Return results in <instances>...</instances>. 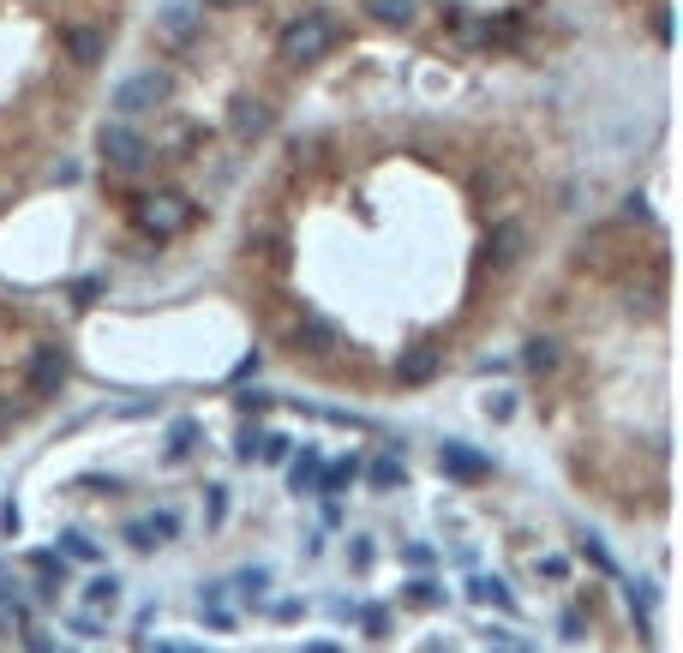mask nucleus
Masks as SVG:
<instances>
[{
  "label": "nucleus",
  "mask_w": 683,
  "mask_h": 653,
  "mask_svg": "<svg viewBox=\"0 0 683 653\" xmlns=\"http://www.w3.org/2000/svg\"><path fill=\"white\" fill-rule=\"evenodd\" d=\"M318 474H324V456H318V450H300V456H288V492H300V498H318Z\"/></svg>",
  "instance_id": "12"
},
{
  "label": "nucleus",
  "mask_w": 683,
  "mask_h": 653,
  "mask_svg": "<svg viewBox=\"0 0 683 653\" xmlns=\"http://www.w3.org/2000/svg\"><path fill=\"white\" fill-rule=\"evenodd\" d=\"M354 480H360V456H348V462H324V474H318V498H342Z\"/></svg>",
  "instance_id": "14"
},
{
  "label": "nucleus",
  "mask_w": 683,
  "mask_h": 653,
  "mask_svg": "<svg viewBox=\"0 0 683 653\" xmlns=\"http://www.w3.org/2000/svg\"><path fill=\"white\" fill-rule=\"evenodd\" d=\"M234 408H240L246 420H258V414L270 408V396H264V390H246V396H234Z\"/></svg>",
  "instance_id": "30"
},
{
  "label": "nucleus",
  "mask_w": 683,
  "mask_h": 653,
  "mask_svg": "<svg viewBox=\"0 0 683 653\" xmlns=\"http://www.w3.org/2000/svg\"><path fill=\"white\" fill-rule=\"evenodd\" d=\"M144 522H150V534H156V546H168V540L180 534V516H174V510H156V516H144Z\"/></svg>",
  "instance_id": "26"
},
{
  "label": "nucleus",
  "mask_w": 683,
  "mask_h": 653,
  "mask_svg": "<svg viewBox=\"0 0 683 653\" xmlns=\"http://www.w3.org/2000/svg\"><path fill=\"white\" fill-rule=\"evenodd\" d=\"M66 54H72V66H96V60L108 54V36H102V30L72 24V30H66Z\"/></svg>",
  "instance_id": "13"
},
{
  "label": "nucleus",
  "mask_w": 683,
  "mask_h": 653,
  "mask_svg": "<svg viewBox=\"0 0 683 653\" xmlns=\"http://www.w3.org/2000/svg\"><path fill=\"white\" fill-rule=\"evenodd\" d=\"M336 48V18L330 12H300L282 36H276V54L288 60V66H312V60H324Z\"/></svg>",
  "instance_id": "1"
},
{
  "label": "nucleus",
  "mask_w": 683,
  "mask_h": 653,
  "mask_svg": "<svg viewBox=\"0 0 683 653\" xmlns=\"http://www.w3.org/2000/svg\"><path fill=\"white\" fill-rule=\"evenodd\" d=\"M132 552H156V534H150V522H126V534H120Z\"/></svg>",
  "instance_id": "28"
},
{
  "label": "nucleus",
  "mask_w": 683,
  "mask_h": 653,
  "mask_svg": "<svg viewBox=\"0 0 683 653\" xmlns=\"http://www.w3.org/2000/svg\"><path fill=\"white\" fill-rule=\"evenodd\" d=\"M234 594H240V600H264V594H270V570H264V564H246V570L234 576Z\"/></svg>",
  "instance_id": "22"
},
{
  "label": "nucleus",
  "mask_w": 683,
  "mask_h": 653,
  "mask_svg": "<svg viewBox=\"0 0 683 653\" xmlns=\"http://www.w3.org/2000/svg\"><path fill=\"white\" fill-rule=\"evenodd\" d=\"M510 414H516V396H510V390H492V396H486V420H498V426H504Z\"/></svg>",
  "instance_id": "27"
},
{
  "label": "nucleus",
  "mask_w": 683,
  "mask_h": 653,
  "mask_svg": "<svg viewBox=\"0 0 683 653\" xmlns=\"http://www.w3.org/2000/svg\"><path fill=\"white\" fill-rule=\"evenodd\" d=\"M84 606H96V612H102V606H120V576H114V570L90 576V582H84Z\"/></svg>",
  "instance_id": "20"
},
{
  "label": "nucleus",
  "mask_w": 683,
  "mask_h": 653,
  "mask_svg": "<svg viewBox=\"0 0 683 653\" xmlns=\"http://www.w3.org/2000/svg\"><path fill=\"white\" fill-rule=\"evenodd\" d=\"M306 653H336V648H330V642H312V648H306Z\"/></svg>",
  "instance_id": "39"
},
{
  "label": "nucleus",
  "mask_w": 683,
  "mask_h": 653,
  "mask_svg": "<svg viewBox=\"0 0 683 653\" xmlns=\"http://www.w3.org/2000/svg\"><path fill=\"white\" fill-rule=\"evenodd\" d=\"M468 600H474V606H498V612H516V600H510V588H504L498 576H474V582H468Z\"/></svg>",
  "instance_id": "17"
},
{
  "label": "nucleus",
  "mask_w": 683,
  "mask_h": 653,
  "mask_svg": "<svg viewBox=\"0 0 683 653\" xmlns=\"http://www.w3.org/2000/svg\"><path fill=\"white\" fill-rule=\"evenodd\" d=\"M300 612H306V606H300V600H276V618H282V624H294V618H300Z\"/></svg>",
  "instance_id": "37"
},
{
  "label": "nucleus",
  "mask_w": 683,
  "mask_h": 653,
  "mask_svg": "<svg viewBox=\"0 0 683 653\" xmlns=\"http://www.w3.org/2000/svg\"><path fill=\"white\" fill-rule=\"evenodd\" d=\"M522 366H528L534 378H546V372L558 366V342H552V336H534V342L522 348Z\"/></svg>",
  "instance_id": "19"
},
{
  "label": "nucleus",
  "mask_w": 683,
  "mask_h": 653,
  "mask_svg": "<svg viewBox=\"0 0 683 653\" xmlns=\"http://www.w3.org/2000/svg\"><path fill=\"white\" fill-rule=\"evenodd\" d=\"M366 480H372V492H396V486H408V462L390 450V456H378V462L366 468Z\"/></svg>",
  "instance_id": "15"
},
{
  "label": "nucleus",
  "mask_w": 683,
  "mask_h": 653,
  "mask_svg": "<svg viewBox=\"0 0 683 653\" xmlns=\"http://www.w3.org/2000/svg\"><path fill=\"white\" fill-rule=\"evenodd\" d=\"M360 624H366V636H384V630H390V612H384V606H366Z\"/></svg>",
  "instance_id": "31"
},
{
  "label": "nucleus",
  "mask_w": 683,
  "mask_h": 653,
  "mask_svg": "<svg viewBox=\"0 0 683 653\" xmlns=\"http://www.w3.org/2000/svg\"><path fill=\"white\" fill-rule=\"evenodd\" d=\"M204 522H210V528L228 522V486H204Z\"/></svg>",
  "instance_id": "24"
},
{
  "label": "nucleus",
  "mask_w": 683,
  "mask_h": 653,
  "mask_svg": "<svg viewBox=\"0 0 683 653\" xmlns=\"http://www.w3.org/2000/svg\"><path fill=\"white\" fill-rule=\"evenodd\" d=\"M582 558H588L594 570H606V576H618V564H612V552H606L600 540H582Z\"/></svg>",
  "instance_id": "29"
},
{
  "label": "nucleus",
  "mask_w": 683,
  "mask_h": 653,
  "mask_svg": "<svg viewBox=\"0 0 683 653\" xmlns=\"http://www.w3.org/2000/svg\"><path fill=\"white\" fill-rule=\"evenodd\" d=\"M138 222H144L156 240H174V234L192 222V198H180V192H156V198L138 204Z\"/></svg>",
  "instance_id": "4"
},
{
  "label": "nucleus",
  "mask_w": 683,
  "mask_h": 653,
  "mask_svg": "<svg viewBox=\"0 0 683 653\" xmlns=\"http://www.w3.org/2000/svg\"><path fill=\"white\" fill-rule=\"evenodd\" d=\"M60 558H66V564H96L102 552H96V540H90V534L66 528V534H60Z\"/></svg>",
  "instance_id": "21"
},
{
  "label": "nucleus",
  "mask_w": 683,
  "mask_h": 653,
  "mask_svg": "<svg viewBox=\"0 0 683 653\" xmlns=\"http://www.w3.org/2000/svg\"><path fill=\"white\" fill-rule=\"evenodd\" d=\"M294 456V438H282V432H264V444H258V462H270V468H282Z\"/></svg>",
  "instance_id": "23"
},
{
  "label": "nucleus",
  "mask_w": 683,
  "mask_h": 653,
  "mask_svg": "<svg viewBox=\"0 0 683 653\" xmlns=\"http://www.w3.org/2000/svg\"><path fill=\"white\" fill-rule=\"evenodd\" d=\"M348 564H354V570H372V540H354V546H348Z\"/></svg>",
  "instance_id": "34"
},
{
  "label": "nucleus",
  "mask_w": 683,
  "mask_h": 653,
  "mask_svg": "<svg viewBox=\"0 0 683 653\" xmlns=\"http://www.w3.org/2000/svg\"><path fill=\"white\" fill-rule=\"evenodd\" d=\"M378 24H396V30H408L414 18H420V0H360Z\"/></svg>",
  "instance_id": "16"
},
{
  "label": "nucleus",
  "mask_w": 683,
  "mask_h": 653,
  "mask_svg": "<svg viewBox=\"0 0 683 653\" xmlns=\"http://www.w3.org/2000/svg\"><path fill=\"white\" fill-rule=\"evenodd\" d=\"M66 378H72L66 348H60V342H42V348L30 354V396H36V402H48V396H60V390H66Z\"/></svg>",
  "instance_id": "5"
},
{
  "label": "nucleus",
  "mask_w": 683,
  "mask_h": 653,
  "mask_svg": "<svg viewBox=\"0 0 683 653\" xmlns=\"http://www.w3.org/2000/svg\"><path fill=\"white\" fill-rule=\"evenodd\" d=\"M96 150H102V162H108V168H120V174H132V168H144V162H150V144H144V132H138L132 120H102Z\"/></svg>",
  "instance_id": "3"
},
{
  "label": "nucleus",
  "mask_w": 683,
  "mask_h": 653,
  "mask_svg": "<svg viewBox=\"0 0 683 653\" xmlns=\"http://www.w3.org/2000/svg\"><path fill=\"white\" fill-rule=\"evenodd\" d=\"M198 438H204L198 420H174V426H168V462H186V456L198 450Z\"/></svg>",
  "instance_id": "18"
},
{
  "label": "nucleus",
  "mask_w": 683,
  "mask_h": 653,
  "mask_svg": "<svg viewBox=\"0 0 683 653\" xmlns=\"http://www.w3.org/2000/svg\"><path fill=\"white\" fill-rule=\"evenodd\" d=\"M258 444H264V426H252V420H246V426H240V444H234V456H240V462H258Z\"/></svg>",
  "instance_id": "25"
},
{
  "label": "nucleus",
  "mask_w": 683,
  "mask_h": 653,
  "mask_svg": "<svg viewBox=\"0 0 683 653\" xmlns=\"http://www.w3.org/2000/svg\"><path fill=\"white\" fill-rule=\"evenodd\" d=\"M198 6H246V0H198Z\"/></svg>",
  "instance_id": "38"
},
{
  "label": "nucleus",
  "mask_w": 683,
  "mask_h": 653,
  "mask_svg": "<svg viewBox=\"0 0 683 653\" xmlns=\"http://www.w3.org/2000/svg\"><path fill=\"white\" fill-rule=\"evenodd\" d=\"M438 378V348L432 342H414L396 354V384H432Z\"/></svg>",
  "instance_id": "11"
},
{
  "label": "nucleus",
  "mask_w": 683,
  "mask_h": 653,
  "mask_svg": "<svg viewBox=\"0 0 683 653\" xmlns=\"http://www.w3.org/2000/svg\"><path fill=\"white\" fill-rule=\"evenodd\" d=\"M72 294H78V300H96V294H102V276H84V282H72Z\"/></svg>",
  "instance_id": "35"
},
{
  "label": "nucleus",
  "mask_w": 683,
  "mask_h": 653,
  "mask_svg": "<svg viewBox=\"0 0 683 653\" xmlns=\"http://www.w3.org/2000/svg\"><path fill=\"white\" fill-rule=\"evenodd\" d=\"M486 252H492V264H498V270L522 264V252H528V228H522V222H498V228L486 234Z\"/></svg>",
  "instance_id": "10"
},
{
  "label": "nucleus",
  "mask_w": 683,
  "mask_h": 653,
  "mask_svg": "<svg viewBox=\"0 0 683 653\" xmlns=\"http://www.w3.org/2000/svg\"><path fill=\"white\" fill-rule=\"evenodd\" d=\"M408 600H414V606H438L444 594H438V582H414V588H408Z\"/></svg>",
  "instance_id": "33"
},
{
  "label": "nucleus",
  "mask_w": 683,
  "mask_h": 653,
  "mask_svg": "<svg viewBox=\"0 0 683 653\" xmlns=\"http://www.w3.org/2000/svg\"><path fill=\"white\" fill-rule=\"evenodd\" d=\"M270 126H276V108H270L264 96H234V108H228V132H234L240 144L270 138Z\"/></svg>",
  "instance_id": "8"
},
{
  "label": "nucleus",
  "mask_w": 683,
  "mask_h": 653,
  "mask_svg": "<svg viewBox=\"0 0 683 653\" xmlns=\"http://www.w3.org/2000/svg\"><path fill=\"white\" fill-rule=\"evenodd\" d=\"M168 96H174V78L162 66H144V72H132V78L114 84V120H138V114L162 108Z\"/></svg>",
  "instance_id": "2"
},
{
  "label": "nucleus",
  "mask_w": 683,
  "mask_h": 653,
  "mask_svg": "<svg viewBox=\"0 0 683 653\" xmlns=\"http://www.w3.org/2000/svg\"><path fill=\"white\" fill-rule=\"evenodd\" d=\"M18 528H24V516H18V504H0V534H6V540H18Z\"/></svg>",
  "instance_id": "32"
},
{
  "label": "nucleus",
  "mask_w": 683,
  "mask_h": 653,
  "mask_svg": "<svg viewBox=\"0 0 683 653\" xmlns=\"http://www.w3.org/2000/svg\"><path fill=\"white\" fill-rule=\"evenodd\" d=\"M294 342H300L306 354H336V348H342V324H330L324 312H300Z\"/></svg>",
  "instance_id": "9"
},
{
  "label": "nucleus",
  "mask_w": 683,
  "mask_h": 653,
  "mask_svg": "<svg viewBox=\"0 0 683 653\" xmlns=\"http://www.w3.org/2000/svg\"><path fill=\"white\" fill-rule=\"evenodd\" d=\"M204 30V6L198 0H168L156 12V42L162 48H192V36Z\"/></svg>",
  "instance_id": "7"
},
{
  "label": "nucleus",
  "mask_w": 683,
  "mask_h": 653,
  "mask_svg": "<svg viewBox=\"0 0 683 653\" xmlns=\"http://www.w3.org/2000/svg\"><path fill=\"white\" fill-rule=\"evenodd\" d=\"M258 366H264V360H258V354H246V360L234 366V384H246V378H258Z\"/></svg>",
  "instance_id": "36"
},
{
  "label": "nucleus",
  "mask_w": 683,
  "mask_h": 653,
  "mask_svg": "<svg viewBox=\"0 0 683 653\" xmlns=\"http://www.w3.org/2000/svg\"><path fill=\"white\" fill-rule=\"evenodd\" d=\"M438 474H444V480H456V486H480V480H492V462H486L474 444L444 438V444H438Z\"/></svg>",
  "instance_id": "6"
},
{
  "label": "nucleus",
  "mask_w": 683,
  "mask_h": 653,
  "mask_svg": "<svg viewBox=\"0 0 683 653\" xmlns=\"http://www.w3.org/2000/svg\"><path fill=\"white\" fill-rule=\"evenodd\" d=\"M156 653H174V648H156Z\"/></svg>",
  "instance_id": "40"
}]
</instances>
